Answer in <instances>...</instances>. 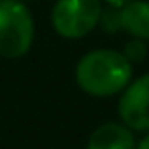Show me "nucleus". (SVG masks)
Segmentation results:
<instances>
[{"instance_id":"10","label":"nucleus","mask_w":149,"mask_h":149,"mask_svg":"<svg viewBox=\"0 0 149 149\" xmlns=\"http://www.w3.org/2000/svg\"><path fill=\"white\" fill-rule=\"evenodd\" d=\"M135 149H149V135H145L139 143H137V147Z\"/></svg>"},{"instance_id":"9","label":"nucleus","mask_w":149,"mask_h":149,"mask_svg":"<svg viewBox=\"0 0 149 149\" xmlns=\"http://www.w3.org/2000/svg\"><path fill=\"white\" fill-rule=\"evenodd\" d=\"M104 2L108 4V6H114V8H120V6H125V4H129L131 0H104Z\"/></svg>"},{"instance_id":"2","label":"nucleus","mask_w":149,"mask_h":149,"mask_svg":"<svg viewBox=\"0 0 149 149\" xmlns=\"http://www.w3.org/2000/svg\"><path fill=\"white\" fill-rule=\"evenodd\" d=\"M35 39V21L23 0H0V57L19 59Z\"/></svg>"},{"instance_id":"3","label":"nucleus","mask_w":149,"mask_h":149,"mask_svg":"<svg viewBox=\"0 0 149 149\" xmlns=\"http://www.w3.org/2000/svg\"><path fill=\"white\" fill-rule=\"evenodd\" d=\"M102 0H57L51 10V25L63 39L86 37L100 23Z\"/></svg>"},{"instance_id":"8","label":"nucleus","mask_w":149,"mask_h":149,"mask_svg":"<svg viewBox=\"0 0 149 149\" xmlns=\"http://www.w3.org/2000/svg\"><path fill=\"white\" fill-rule=\"evenodd\" d=\"M100 23H102L104 31L114 33L116 29H120V13H118L114 6H110L108 10H102V15H100Z\"/></svg>"},{"instance_id":"4","label":"nucleus","mask_w":149,"mask_h":149,"mask_svg":"<svg viewBox=\"0 0 149 149\" xmlns=\"http://www.w3.org/2000/svg\"><path fill=\"white\" fill-rule=\"evenodd\" d=\"M118 114L131 131H149V74L127 84L118 100Z\"/></svg>"},{"instance_id":"1","label":"nucleus","mask_w":149,"mask_h":149,"mask_svg":"<svg viewBox=\"0 0 149 149\" xmlns=\"http://www.w3.org/2000/svg\"><path fill=\"white\" fill-rule=\"evenodd\" d=\"M133 76V63L114 49H94L76 65V82L90 96L106 98L127 88Z\"/></svg>"},{"instance_id":"5","label":"nucleus","mask_w":149,"mask_h":149,"mask_svg":"<svg viewBox=\"0 0 149 149\" xmlns=\"http://www.w3.org/2000/svg\"><path fill=\"white\" fill-rule=\"evenodd\" d=\"M133 131L123 123H104L88 139L86 149H135Z\"/></svg>"},{"instance_id":"6","label":"nucleus","mask_w":149,"mask_h":149,"mask_svg":"<svg viewBox=\"0 0 149 149\" xmlns=\"http://www.w3.org/2000/svg\"><path fill=\"white\" fill-rule=\"evenodd\" d=\"M120 13V29L129 35L149 41V2L145 0H131L129 4L118 8Z\"/></svg>"},{"instance_id":"7","label":"nucleus","mask_w":149,"mask_h":149,"mask_svg":"<svg viewBox=\"0 0 149 149\" xmlns=\"http://www.w3.org/2000/svg\"><path fill=\"white\" fill-rule=\"evenodd\" d=\"M123 55L133 63V61H143L145 59V55H147V45H145V41L143 39H137V37H133L127 45H125V51H123Z\"/></svg>"},{"instance_id":"11","label":"nucleus","mask_w":149,"mask_h":149,"mask_svg":"<svg viewBox=\"0 0 149 149\" xmlns=\"http://www.w3.org/2000/svg\"><path fill=\"white\" fill-rule=\"evenodd\" d=\"M23 2H31V0H23Z\"/></svg>"}]
</instances>
